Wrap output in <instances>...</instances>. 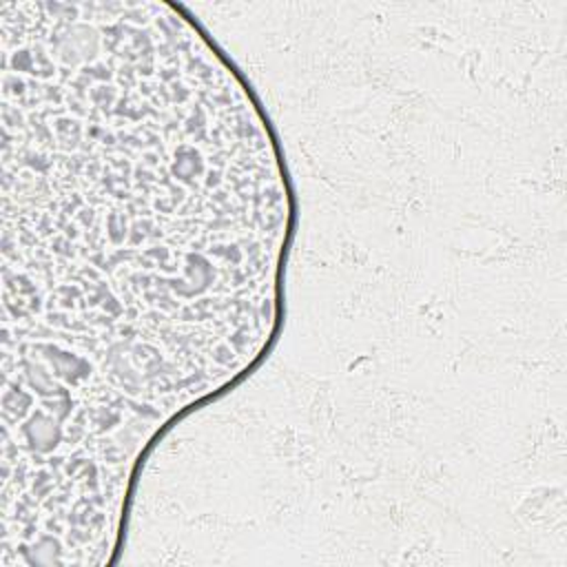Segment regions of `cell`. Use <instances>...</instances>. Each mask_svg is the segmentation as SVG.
I'll list each match as a JSON object with an SVG mask.
<instances>
[{
  "label": "cell",
  "mask_w": 567,
  "mask_h": 567,
  "mask_svg": "<svg viewBox=\"0 0 567 567\" xmlns=\"http://www.w3.org/2000/svg\"><path fill=\"white\" fill-rule=\"evenodd\" d=\"M2 64L4 292L175 359L250 357L237 153L204 31L104 18Z\"/></svg>",
  "instance_id": "obj_1"
}]
</instances>
